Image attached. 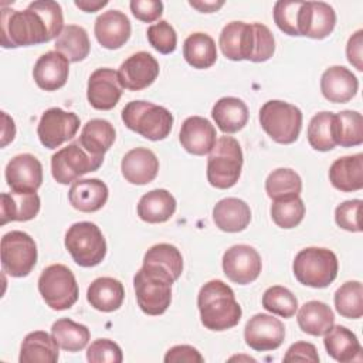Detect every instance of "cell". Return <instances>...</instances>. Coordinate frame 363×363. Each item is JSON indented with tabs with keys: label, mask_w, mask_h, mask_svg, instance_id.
Masks as SVG:
<instances>
[{
	"label": "cell",
	"mask_w": 363,
	"mask_h": 363,
	"mask_svg": "<svg viewBox=\"0 0 363 363\" xmlns=\"http://www.w3.org/2000/svg\"><path fill=\"white\" fill-rule=\"evenodd\" d=\"M62 30V9L52 0L33 1L26 10H1L0 37L4 48L48 43Z\"/></svg>",
	"instance_id": "cell-1"
},
{
	"label": "cell",
	"mask_w": 363,
	"mask_h": 363,
	"mask_svg": "<svg viewBox=\"0 0 363 363\" xmlns=\"http://www.w3.org/2000/svg\"><path fill=\"white\" fill-rule=\"evenodd\" d=\"M218 45L225 58L231 61L248 60L264 62L275 51V40L271 30L261 23L231 21L220 33Z\"/></svg>",
	"instance_id": "cell-2"
},
{
	"label": "cell",
	"mask_w": 363,
	"mask_h": 363,
	"mask_svg": "<svg viewBox=\"0 0 363 363\" xmlns=\"http://www.w3.org/2000/svg\"><path fill=\"white\" fill-rule=\"evenodd\" d=\"M197 306L204 328L216 332L237 326L242 315L234 291L220 279L208 281L200 288Z\"/></svg>",
	"instance_id": "cell-3"
},
{
	"label": "cell",
	"mask_w": 363,
	"mask_h": 363,
	"mask_svg": "<svg viewBox=\"0 0 363 363\" xmlns=\"http://www.w3.org/2000/svg\"><path fill=\"white\" fill-rule=\"evenodd\" d=\"M125 126L149 140H163L170 135L173 115L164 106L147 101H130L122 109Z\"/></svg>",
	"instance_id": "cell-4"
},
{
	"label": "cell",
	"mask_w": 363,
	"mask_h": 363,
	"mask_svg": "<svg viewBox=\"0 0 363 363\" xmlns=\"http://www.w3.org/2000/svg\"><path fill=\"white\" fill-rule=\"evenodd\" d=\"M337 257L333 251L320 247L301 250L294 259L292 271L295 278L311 288H326L337 277Z\"/></svg>",
	"instance_id": "cell-5"
},
{
	"label": "cell",
	"mask_w": 363,
	"mask_h": 363,
	"mask_svg": "<svg viewBox=\"0 0 363 363\" xmlns=\"http://www.w3.org/2000/svg\"><path fill=\"white\" fill-rule=\"evenodd\" d=\"M242 150L237 139L221 136L217 139L207 159V180L216 189L233 187L242 169Z\"/></svg>",
	"instance_id": "cell-6"
},
{
	"label": "cell",
	"mask_w": 363,
	"mask_h": 363,
	"mask_svg": "<svg viewBox=\"0 0 363 363\" xmlns=\"http://www.w3.org/2000/svg\"><path fill=\"white\" fill-rule=\"evenodd\" d=\"M259 123L274 142L291 145L301 133L302 112L292 104L272 99L261 106Z\"/></svg>",
	"instance_id": "cell-7"
},
{
	"label": "cell",
	"mask_w": 363,
	"mask_h": 363,
	"mask_svg": "<svg viewBox=\"0 0 363 363\" xmlns=\"http://www.w3.org/2000/svg\"><path fill=\"white\" fill-rule=\"evenodd\" d=\"M64 244L79 267H95L101 264L106 255L105 237L99 227L91 221L72 224L65 233Z\"/></svg>",
	"instance_id": "cell-8"
},
{
	"label": "cell",
	"mask_w": 363,
	"mask_h": 363,
	"mask_svg": "<svg viewBox=\"0 0 363 363\" xmlns=\"http://www.w3.org/2000/svg\"><path fill=\"white\" fill-rule=\"evenodd\" d=\"M173 281L166 275L142 267L133 277V288L140 311L150 316L162 315L172 302Z\"/></svg>",
	"instance_id": "cell-9"
},
{
	"label": "cell",
	"mask_w": 363,
	"mask_h": 363,
	"mask_svg": "<svg viewBox=\"0 0 363 363\" xmlns=\"http://www.w3.org/2000/svg\"><path fill=\"white\" fill-rule=\"evenodd\" d=\"M38 291L44 302L54 311L69 309L78 301V284L72 271L62 264H52L43 269Z\"/></svg>",
	"instance_id": "cell-10"
},
{
	"label": "cell",
	"mask_w": 363,
	"mask_h": 363,
	"mask_svg": "<svg viewBox=\"0 0 363 363\" xmlns=\"http://www.w3.org/2000/svg\"><path fill=\"white\" fill-rule=\"evenodd\" d=\"M102 163L104 157L92 156L77 140L52 155L51 173L57 183L68 184L89 172L98 170Z\"/></svg>",
	"instance_id": "cell-11"
},
{
	"label": "cell",
	"mask_w": 363,
	"mask_h": 363,
	"mask_svg": "<svg viewBox=\"0 0 363 363\" xmlns=\"http://www.w3.org/2000/svg\"><path fill=\"white\" fill-rule=\"evenodd\" d=\"M37 264V245L24 231H10L1 238V267L10 277H27Z\"/></svg>",
	"instance_id": "cell-12"
},
{
	"label": "cell",
	"mask_w": 363,
	"mask_h": 363,
	"mask_svg": "<svg viewBox=\"0 0 363 363\" xmlns=\"http://www.w3.org/2000/svg\"><path fill=\"white\" fill-rule=\"evenodd\" d=\"M79 129V118L74 112L61 108L47 109L38 122L37 135L43 146L57 149L64 142L72 139Z\"/></svg>",
	"instance_id": "cell-13"
},
{
	"label": "cell",
	"mask_w": 363,
	"mask_h": 363,
	"mask_svg": "<svg viewBox=\"0 0 363 363\" xmlns=\"http://www.w3.org/2000/svg\"><path fill=\"white\" fill-rule=\"evenodd\" d=\"M261 268V255L251 245H233L223 255V271L225 277L238 285L254 282L259 277Z\"/></svg>",
	"instance_id": "cell-14"
},
{
	"label": "cell",
	"mask_w": 363,
	"mask_h": 363,
	"mask_svg": "<svg viewBox=\"0 0 363 363\" xmlns=\"http://www.w3.org/2000/svg\"><path fill=\"white\" fill-rule=\"evenodd\" d=\"M245 343L257 352L278 349L285 339L284 323L267 313L254 315L244 328Z\"/></svg>",
	"instance_id": "cell-15"
},
{
	"label": "cell",
	"mask_w": 363,
	"mask_h": 363,
	"mask_svg": "<svg viewBox=\"0 0 363 363\" xmlns=\"http://www.w3.org/2000/svg\"><path fill=\"white\" fill-rule=\"evenodd\" d=\"M159 71L157 60L146 51H139L121 64L118 77L125 89L142 91L155 82Z\"/></svg>",
	"instance_id": "cell-16"
},
{
	"label": "cell",
	"mask_w": 363,
	"mask_h": 363,
	"mask_svg": "<svg viewBox=\"0 0 363 363\" xmlns=\"http://www.w3.org/2000/svg\"><path fill=\"white\" fill-rule=\"evenodd\" d=\"M123 92V86L119 81L118 71L112 68L95 69L86 88V98L92 108L98 111H109L119 102Z\"/></svg>",
	"instance_id": "cell-17"
},
{
	"label": "cell",
	"mask_w": 363,
	"mask_h": 363,
	"mask_svg": "<svg viewBox=\"0 0 363 363\" xmlns=\"http://www.w3.org/2000/svg\"><path fill=\"white\" fill-rule=\"evenodd\" d=\"M4 176L13 191L37 193L43 183V166L34 155L21 153L7 163Z\"/></svg>",
	"instance_id": "cell-18"
},
{
	"label": "cell",
	"mask_w": 363,
	"mask_h": 363,
	"mask_svg": "<svg viewBox=\"0 0 363 363\" xmlns=\"http://www.w3.org/2000/svg\"><path fill=\"white\" fill-rule=\"evenodd\" d=\"M336 24V13L328 3L303 1L299 14V35L315 40L328 37Z\"/></svg>",
	"instance_id": "cell-19"
},
{
	"label": "cell",
	"mask_w": 363,
	"mask_h": 363,
	"mask_svg": "<svg viewBox=\"0 0 363 363\" xmlns=\"http://www.w3.org/2000/svg\"><path fill=\"white\" fill-rule=\"evenodd\" d=\"M180 143L186 152L204 156L211 152L217 142V133L214 125L201 116H189L180 128Z\"/></svg>",
	"instance_id": "cell-20"
},
{
	"label": "cell",
	"mask_w": 363,
	"mask_h": 363,
	"mask_svg": "<svg viewBox=\"0 0 363 363\" xmlns=\"http://www.w3.org/2000/svg\"><path fill=\"white\" fill-rule=\"evenodd\" d=\"M130 21L119 10H108L95 20L94 33L98 43L108 50L121 48L130 37Z\"/></svg>",
	"instance_id": "cell-21"
},
{
	"label": "cell",
	"mask_w": 363,
	"mask_h": 363,
	"mask_svg": "<svg viewBox=\"0 0 363 363\" xmlns=\"http://www.w3.org/2000/svg\"><path fill=\"white\" fill-rule=\"evenodd\" d=\"M121 172L130 184L143 186L153 182L159 172V159L146 147H135L125 153L121 162Z\"/></svg>",
	"instance_id": "cell-22"
},
{
	"label": "cell",
	"mask_w": 363,
	"mask_h": 363,
	"mask_svg": "<svg viewBox=\"0 0 363 363\" xmlns=\"http://www.w3.org/2000/svg\"><path fill=\"white\" fill-rule=\"evenodd\" d=\"M69 74V61L57 51L43 54L34 64L33 78L38 88L44 91H57L67 84Z\"/></svg>",
	"instance_id": "cell-23"
},
{
	"label": "cell",
	"mask_w": 363,
	"mask_h": 363,
	"mask_svg": "<svg viewBox=\"0 0 363 363\" xmlns=\"http://www.w3.org/2000/svg\"><path fill=\"white\" fill-rule=\"evenodd\" d=\"M359 89L354 74L342 65H332L325 69L320 78L322 95L333 104L349 102Z\"/></svg>",
	"instance_id": "cell-24"
},
{
	"label": "cell",
	"mask_w": 363,
	"mask_h": 363,
	"mask_svg": "<svg viewBox=\"0 0 363 363\" xmlns=\"http://www.w3.org/2000/svg\"><path fill=\"white\" fill-rule=\"evenodd\" d=\"M108 186L99 179H78L68 191L71 206L82 213L101 210L108 200Z\"/></svg>",
	"instance_id": "cell-25"
},
{
	"label": "cell",
	"mask_w": 363,
	"mask_h": 363,
	"mask_svg": "<svg viewBox=\"0 0 363 363\" xmlns=\"http://www.w3.org/2000/svg\"><path fill=\"white\" fill-rule=\"evenodd\" d=\"M40 211V197L37 193H1L0 196V224L9 221H30Z\"/></svg>",
	"instance_id": "cell-26"
},
{
	"label": "cell",
	"mask_w": 363,
	"mask_h": 363,
	"mask_svg": "<svg viewBox=\"0 0 363 363\" xmlns=\"http://www.w3.org/2000/svg\"><path fill=\"white\" fill-rule=\"evenodd\" d=\"M213 220L221 231L240 233L248 227L251 221V210L244 200L227 197L214 206Z\"/></svg>",
	"instance_id": "cell-27"
},
{
	"label": "cell",
	"mask_w": 363,
	"mask_h": 363,
	"mask_svg": "<svg viewBox=\"0 0 363 363\" xmlns=\"http://www.w3.org/2000/svg\"><path fill=\"white\" fill-rule=\"evenodd\" d=\"M329 180L335 189L345 193L360 190L363 187V155L336 159L329 167Z\"/></svg>",
	"instance_id": "cell-28"
},
{
	"label": "cell",
	"mask_w": 363,
	"mask_h": 363,
	"mask_svg": "<svg viewBox=\"0 0 363 363\" xmlns=\"http://www.w3.org/2000/svg\"><path fill=\"white\" fill-rule=\"evenodd\" d=\"M125 299V289L121 281L112 277H101L91 282L86 291L89 305L101 312H113L119 309Z\"/></svg>",
	"instance_id": "cell-29"
},
{
	"label": "cell",
	"mask_w": 363,
	"mask_h": 363,
	"mask_svg": "<svg viewBox=\"0 0 363 363\" xmlns=\"http://www.w3.org/2000/svg\"><path fill=\"white\" fill-rule=\"evenodd\" d=\"M323 345L328 354L340 363L362 360V346L356 335L342 325H333L325 335Z\"/></svg>",
	"instance_id": "cell-30"
},
{
	"label": "cell",
	"mask_w": 363,
	"mask_h": 363,
	"mask_svg": "<svg viewBox=\"0 0 363 363\" xmlns=\"http://www.w3.org/2000/svg\"><path fill=\"white\" fill-rule=\"evenodd\" d=\"M174 211L176 199L164 189H155L145 193L138 203L139 218L150 224L167 221Z\"/></svg>",
	"instance_id": "cell-31"
},
{
	"label": "cell",
	"mask_w": 363,
	"mask_h": 363,
	"mask_svg": "<svg viewBox=\"0 0 363 363\" xmlns=\"http://www.w3.org/2000/svg\"><path fill=\"white\" fill-rule=\"evenodd\" d=\"M248 108L247 105L235 96H224L218 99L213 109L211 116L224 133H235L241 130L248 122Z\"/></svg>",
	"instance_id": "cell-32"
},
{
	"label": "cell",
	"mask_w": 363,
	"mask_h": 363,
	"mask_svg": "<svg viewBox=\"0 0 363 363\" xmlns=\"http://www.w3.org/2000/svg\"><path fill=\"white\" fill-rule=\"evenodd\" d=\"M58 345L52 335L44 330L28 333L20 347V363H55L58 360Z\"/></svg>",
	"instance_id": "cell-33"
},
{
	"label": "cell",
	"mask_w": 363,
	"mask_h": 363,
	"mask_svg": "<svg viewBox=\"0 0 363 363\" xmlns=\"http://www.w3.org/2000/svg\"><path fill=\"white\" fill-rule=\"evenodd\" d=\"M142 267L155 269L174 282L183 272V257L174 245L162 242L146 251Z\"/></svg>",
	"instance_id": "cell-34"
},
{
	"label": "cell",
	"mask_w": 363,
	"mask_h": 363,
	"mask_svg": "<svg viewBox=\"0 0 363 363\" xmlns=\"http://www.w3.org/2000/svg\"><path fill=\"white\" fill-rule=\"evenodd\" d=\"M296 320L302 332L312 336H325L335 325V315L325 302L309 301L298 311Z\"/></svg>",
	"instance_id": "cell-35"
},
{
	"label": "cell",
	"mask_w": 363,
	"mask_h": 363,
	"mask_svg": "<svg viewBox=\"0 0 363 363\" xmlns=\"http://www.w3.org/2000/svg\"><path fill=\"white\" fill-rule=\"evenodd\" d=\"M115 138L116 132L111 122L105 119H91L84 125L78 142L92 156L104 157L113 145Z\"/></svg>",
	"instance_id": "cell-36"
},
{
	"label": "cell",
	"mask_w": 363,
	"mask_h": 363,
	"mask_svg": "<svg viewBox=\"0 0 363 363\" xmlns=\"http://www.w3.org/2000/svg\"><path fill=\"white\" fill-rule=\"evenodd\" d=\"M55 51L62 54L69 62L85 60L91 50L88 33L84 27L68 24L55 40Z\"/></svg>",
	"instance_id": "cell-37"
},
{
	"label": "cell",
	"mask_w": 363,
	"mask_h": 363,
	"mask_svg": "<svg viewBox=\"0 0 363 363\" xmlns=\"http://www.w3.org/2000/svg\"><path fill=\"white\" fill-rule=\"evenodd\" d=\"M183 57L196 69L210 68L217 60L216 43L208 34L193 33L184 40Z\"/></svg>",
	"instance_id": "cell-38"
},
{
	"label": "cell",
	"mask_w": 363,
	"mask_h": 363,
	"mask_svg": "<svg viewBox=\"0 0 363 363\" xmlns=\"http://www.w3.org/2000/svg\"><path fill=\"white\" fill-rule=\"evenodd\" d=\"M51 335L62 350L72 353L82 350L91 339L89 329L85 325L77 323L68 318L55 320L51 326Z\"/></svg>",
	"instance_id": "cell-39"
},
{
	"label": "cell",
	"mask_w": 363,
	"mask_h": 363,
	"mask_svg": "<svg viewBox=\"0 0 363 363\" xmlns=\"http://www.w3.org/2000/svg\"><path fill=\"white\" fill-rule=\"evenodd\" d=\"M333 138L336 145L343 147L363 143V118L356 111H342L335 113Z\"/></svg>",
	"instance_id": "cell-40"
},
{
	"label": "cell",
	"mask_w": 363,
	"mask_h": 363,
	"mask_svg": "<svg viewBox=\"0 0 363 363\" xmlns=\"http://www.w3.org/2000/svg\"><path fill=\"white\" fill-rule=\"evenodd\" d=\"M302 190V180L292 169H277L271 172L265 180V191L269 199L284 200L299 196Z\"/></svg>",
	"instance_id": "cell-41"
},
{
	"label": "cell",
	"mask_w": 363,
	"mask_h": 363,
	"mask_svg": "<svg viewBox=\"0 0 363 363\" xmlns=\"http://www.w3.org/2000/svg\"><path fill=\"white\" fill-rule=\"evenodd\" d=\"M335 308L337 313L347 319L363 316V286L359 281H347L335 292Z\"/></svg>",
	"instance_id": "cell-42"
},
{
	"label": "cell",
	"mask_w": 363,
	"mask_h": 363,
	"mask_svg": "<svg viewBox=\"0 0 363 363\" xmlns=\"http://www.w3.org/2000/svg\"><path fill=\"white\" fill-rule=\"evenodd\" d=\"M333 121H335V113L323 111L316 113L306 130L308 142L309 145L319 152H329L336 146L335 138H333Z\"/></svg>",
	"instance_id": "cell-43"
},
{
	"label": "cell",
	"mask_w": 363,
	"mask_h": 363,
	"mask_svg": "<svg viewBox=\"0 0 363 363\" xmlns=\"http://www.w3.org/2000/svg\"><path fill=\"white\" fill-rule=\"evenodd\" d=\"M305 216V204L299 196L275 200L271 206L272 221L281 228H294L301 224Z\"/></svg>",
	"instance_id": "cell-44"
},
{
	"label": "cell",
	"mask_w": 363,
	"mask_h": 363,
	"mask_svg": "<svg viewBox=\"0 0 363 363\" xmlns=\"http://www.w3.org/2000/svg\"><path fill=\"white\" fill-rule=\"evenodd\" d=\"M262 306L274 315L292 318L298 311V299L288 288L274 285L264 292Z\"/></svg>",
	"instance_id": "cell-45"
},
{
	"label": "cell",
	"mask_w": 363,
	"mask_h": 363,
	"mask_svg": "<svg viewBox=\"0 0 363 363\" xmlns=\"http://www.w3.org/2000/svg\"><path fill=\"white\" fill-rule=\"evenodd\" d=\"M303 1L279 0L274 6V21L288 35H299V14Z\"/></svg>",
	"instance_id": "cell-46"
},
{
	"label": "cell",
	"mask_w": 363,
	"mask_h": 363,
	"mask_svg": "<svg viewBox=\"0 0 363 363\" xmlns=\"http://www.w3.org/2000/svg\"><path fill=\"white\" fill-rule=\"evenodd\" d=\"M146 37L149 44L160 54H170L176 50L177 34L166 20H160L159 23L147 27Z\"/></svg>",
	"instance_id": "cell-47"
},
{
	"label": "cell",
	"mask_w": 363,
	"mask_h": 363,
	"mask_svg": "<svg viewBox=\"0 0 363 363\" xmlns=\"http://www.w3.org/2000/svg\"><path fill=\"white\" fill-rule=\"evenodd\" d=\"M86 360L91 363H121L123 354L115 342L109 339H96L88 346Z\"/></svg>",
	"instance_id": "cell-48"
},
{
	"label": "cell",
	"mask_w": 363,
	"mask_h": 363,
	"mask_svg": "<svg viewBox=\"0 0 363 363\" xmlns=\"http://www.w3.org/2000/svg\"><path fill=\"white\" fill-rule=\"evenodd\" d=\"M360 208H362V200L359 199L343 201L335 210L336 224L346 231L360 233L362 231V224L359 217Z\"/></svg>",
	"instance_id": "cell-49"
},
{
	"label": "cell",
	"mask_w": 363,
	"mask_h": 363,
	"mask_svg": "<svg viewBox=\"0 0 363 363\" xmlns=\"http://www.w3.org/2000/svg\"><path fill=\"white\" fill-rule=\"evenodd\" d=\"M129 6L132 14L143 23H153L163 14V3L160 0H132Z\"/></svg>",
	"instance_id": "cell-50"
},
{
	"label": "cell",
	"mask_w": 363,
	"mask_h": 363,
	"mask_svg": "<svg viewBox=\"0 0 363 363\" xmlns=\"http://www.w3.org/2000/svg\"><path fill=\"white\" fill-rule=\"evenodd\" d=\"M284 362H311V363H318L319 362V354L315 347V345L308 343V342H296L289 346L284 356Z\"/></svg>",
	"instance_id": "cell-51"
},
{
	"label": "cell",
	"mask_w": 363,
	"mask_h": 363,
	"mask_svg": "<svg viewBox=\"0 0 363 363\" xmlns=\"http://www.w3.org/2000/svg\"><path fill=\"white\" fill-rule=\"evenodd\" d=\"M166 363H203L204 357L200 352L190 345H177L170 347L164 356Z\"/></svg>",
	"instance_id": "cell-52"
},
{
	"label": "cell",
	"mask_w": 363,
	"mask_h": 363,
	"mask_svg": "<svg viewBox=\"0 0 363 363\" xmlns=\"http://www.w3.org/2000/svg\"><path fill=\"white\" fill-rule=\"evenodd\" d=\"M363 30H357L349 40H347V45H346V55H347V61L357 69V71H363Z\"/></svg>",
	"instance_id": "cell-53"
},
{
	"label": "cell",
	"mask_w": 363,
	"mask_h": 363,
	"mask_svg": "<svg viewBox=\"0 0 363 363\" xmlns=\"http://www.w3.org/2000/svg\"><path fill=\"white\" fill-rule=\"evenodd\" d=\"M3 118V132H1V147H4L7 143H10L16 136V125L14 121L6 113L1 112Z\"/></svg>",
	"instance_id": "cell-54"
},
{
	"label": "cell",
	"mask_w": 363,
	"mask_h": 363,
	"mask_svg": "<svg viewBox=\"0 0 363 363\" xmlns=\"http://www.w3.org/2000/svg\"><path fill=\"white\" fill-rule=\"evenodd\" d=\"M106 4L108 0H75V6L85 13H95Z\"/></svg>",
	"instance_id": "cell-55"
},
{
	"label": "cell",
	"mask_w": 363,
	"mask_h": 363,
	"mask_svg": "<svg viewBox=\"0 0 363 363\" xmlns=\"http://www.w3.org/2000/svg\"><path fill=\"white\" fill-rule=\"evenodd\" d=\"M189 4L201 13H214L224 6V1H189Z\"/></svg>",
	"instance_id": "cell-56"
}]
</instances>
